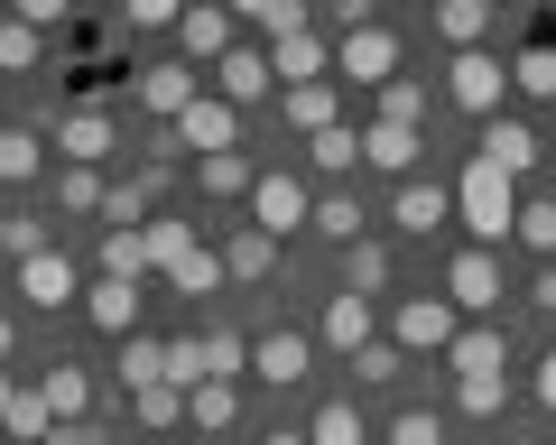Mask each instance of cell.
Segmentation results:
<instances>
[{"instance_id": "obj_1", "label": "cell", "mask_w": 556, "mask_h": 445, "mask_svg": "<svg viewBox=\"0 0 556 445\" xmlns=\"http://www.w3.org/2000/svg\"><path fill=\"white\" fill-rule=\"evenodd\" d=\"M455 214H464V232H473L482 251H501V242L519 232V177H501L492 158H473V167L455 177Z\"/></svg>"}, {"instance_id": "obj_2", "label": "cell", "mask_w": 556, "mask_h": 445, "mask_svg": "<svg viewBox=\"0 0 556 445\" xmlns=\"http://www.w3.org/2000/svg\"><path fill=\"white\" fill-rule=\"evenodd\" d=\"M399 75V38H390V28H343V38H334V84H371V93H380V84H390Z\"/></svg>"}, {"instance_id": "obj_3", "label": "cell", "mask_w": 556, "mask_h": 445, "mask_svg": "<svg viewBox=\"0 0 556 445\" xmlns=\"http://www.w3.org/2000/svg\"><path fill=\"white\" fill-rule=\"evenodd\" d=\"M306 214H316V195H306V177H288V167H260V186H251V223L260 232H306Z\"/></svg>"}, {"instance_id": "obj_4", "label": "cell", "mask_w": 556, "mask_h": 445, "mask_svg": "<svg viewBox=\"0 0 556 445\" xmlns=\"http://www.w3.org/2000/svg\"><path fill=\"white\" fill-rule=\"evenodd\" d=\"M167 140H177V149H195V158H214V149H241V112H232L223 93H195V102L177 112V122H167Z\"/></svg>"}, {"instance_id": "obj_5", "label": "cell", "mask_w": 556, "mask_h": 445, "mask_svg": "<svg viewBox=\"0 0 556 445\" xmlns=\"http://www.w3.org/2000/svg\"><path fill=\"white\" fill-rule=\"evenodd\" d=\"M455 334H464V325H455V297H408V306L390 316V344H399V353H445Z\"/></svg>"}, {"instance_id": "obj_6", "label": "cell", "mask_w": 556, "mask_h": 445, "mask_svg": "<svg viewBox=\"0 0 556 445\" xmlns=\"http://www.w3.org/2000/svg\"><path fill=\"white\" fill-rule=\"evenodd\" d=\"M445 93H455L464 112H482V122H492V112H501V93H510V65H501V56H482V47H464V56L445 65Z\"/></svg>"}, {"instance_id": "obj_7", "label": "cell", "mask_w": 556, "mask_h": 445, "mask_svg": "<svg viewBox=\"0 0 556 445\" xmlns=\"http://www.w3.org/2000/svg\"><path fill=\"white\" fill-rule=\"evenodd\" d=\"M20 297L56 316V306H84V279H75V260L47 242V251H28V260H20Z\"/></svg>"}, {"instance_id": "obj_8", "label": "cell", "mask_w": 556, "mask_h": 445, "mask_svg": "<svg viewBox=\"0 0 556 445\" xmlns=\"http://www.w3.org/2000/svg\"><path fill=\"white\" fill-rule=\"evenodd\" d=\"M445 297L464 306V316H492L501 306V251H455V269H445Z\"/></svg>"}, {"instance_id": "obj_9", "label": "cell", "mask_w": 556, "mask_h": 445, "mask_svg": "<svg viewBox=\"0 0 556 445\" xmlns=\"http://www.w3.org/2000/svg\"><path fill=\"white\" fill-rule=\"evenodd\" d=\"M445 214H455V186H437V177H399V195H390V223L399 232H445Z\"/></svg>"}, {"instance_id": "obj_10", "label": "cell", "mask_w": 556, "mask_h": 445, "mask_svg": "<svg viewBox=\"0 0 556 445\" xmlns=\"http://www.w3.org/2000/svg\"><path fill=\"white\" fill-rule=\"evenodd\" d=\"M56 149H65V167H102L121 149V130H112L102 102H84V112H65V122H56Z\"/></svg>"}, {"instance_id": "obj_11", "label": "cell", "mask_w": 556, "mask_h": 445, "mask_svg": "<svg viewBox=\"0 0 556 445\" xmlns=\"http://www.w3.org/2000/svg\"><path fill=\"white\" fill-rule=\"evenodd\" d=\"M269 75H288V84H334V38H316V28L269 38Z\"/></svg>"}, {"instance_id": "obj_12", "label": "cell", "mask_w": 556, "mask_h": 445, "mask_svg": "<svg viewBox=\"0 0 556 445\" xmlns=\"http://www.w3.org/2000/svg\"><path fill=\"white\" fill-rule=\"evenodd\" d=\"M269 84H278V75H269V47H232V56L214 65V93L232 102V112H251V102H269Z\"/></svg>"}, {"instance_id": "obj_13", "label": "cell", "mask_w": 556, "mask_h": 445, "mask_svg": "<svg viewBox=\"0 0 556 445\" xmlns=\"http://www.w3.org/2000/svg\"><path fill=\"white\" fill-rule=\"evenodd\" d=\"M130 93H139V112H159V122H177L186 102L204 93V75H195V65H149V75H130Z\"/></svg>"}, {"instance_id": "obj_14", "label": "cell", "mask_w": 556, "mask_h": 445, "mask_svg": "<svg viewBox=\"0 0 556 445\" xmlns=\"http://www.w3.org/2000/svg\"><path fill=\"white\" fill-rule=\"evenodd\" d=\"M177 38H186V56H195V65H223V56H232V10H223V0H186Z\"/></svg>"}, {"instance_id": "obj_15", "label": "cell", "mask_w": 556, "mask_h": 445, "mask_svg": "<svg viewBox=\"0 0 556 445\" xmlns=\"http://www.w3.org/2000/svg\"><path fill=\"white\" fill-rule=\"evenodd\" d=\"M306 363H316V344H306V334H288V325L251 344V371H260L269 390H298V381H306Z\"/></svg>"}, {"instance_id": "obj_16", "label": "cell", "mask_w": 556, "mask_h": 445, "mask_svg": "<svg viewBox=\"0 0 556 445\" xmlns=\"http://www.w3.org/2000/svg\"><path fill=\"white\" fill-rule=\"evenodd\" d=\"M362 158H371L380 177H417V158H427V130H399V122H371V130H362Z\"/></svg>"}, {"instance_id": "obj_17", "label": "cell", "mask_w": 556, "mask_h": 445, "mask_svg": "<svg viewBox=\"0 0 556 445\" xmlns=\"http://www.w3.org/2000/svg\"><path fill=\"white\" fill-rule=\"evenodd\" d=\"M482 158H492L501 177H529V167H538V130L510 122V112H492V122H482Z\"/></svg>"}, {"instance_id": "obj_18", "label": "cell", "mask_w": 556, "mask_h": 445, "mask_svg": "<svg viewBox=\"0 0 556 445\" xmlns=\"http://www.w3.org/2000/svg\"><path fill=\"white\" fill-rule=\"evenodd\" d=\"M139 306H149L139 279H93V288H84V316H93L102 334H139Z\"/></svg>"}, {"instance_id": "obj_19", "label": "cell", "mask_w": 556, "mask_h": 445, "mask_svg": "<svg viewBox=\"0 0 556 445\" xmlns=\"http://www.w3.org/2000/svg\"><path fill=\"white\" fill-rule=\"evenodd\" d=\"M278 122L316 140V130H334V122H343V93H334V84H288V93H278Z\"/></svg>"}, {"instance_id": "obj_20", "label": "cell", "mask_w": 556, "mask_h": 445, "mask_svg": "<svg viewBox=\"0 0 556 445\" xmlns=\"http://www.w3.org/2000/svg\"><path fill=\"white\" fill-rule=\"evenodd\" d=\"M445 363H455V381L464 371H510V334L501 325H464L455 344H445Z\"/></svg>"}, {"instance_id": "obj_21", "label": "cell", "mask_w": 556, "mask_h": 445, "mask_svg": "<svg viewBox=\"0 0 556 445\" xmlns=\"http://www.w3.org/2000/svg\"><path fill=\"white\" fill-rule=\"evenodd\" d=\"M325 344H334V353H362V344H371V297L334 288V297H325Z\"/></svg>"}, {"instance_id": "obj_22", "label": "cell", "mask_w": 556, "mask_h": 445, "mask_svg": "<svg viewBox=\"0 0 556 445\" xmlns=\"http://www.w3.org/2000/svg\"><path fill=\"white\" fill-rule=\"evenodd\" d=\"M232 418H241V390L232 381H195V390H186V427H195V436H223Z\"/></svg>"}, {"instance_id": "obj_23", "label": "cell", "mask_w": 556, "mask_h": 445, "mask_svg": "<svg viewBox=\"0 0 556 445\" xmlns=\"http://www.w3.org/2000/svg\"><path fill=\"white\" fill-rule=\"evenodd\" d=\"M306 167H316V177H353V167H362V130L353 122L316 130V140H306Z\"/></svg>"}, {"instance_id": "obj_24", "label": "cell", "mask_w": 556, "mask_h": 445, "mask_svg": "<svg viewBox=\"0 0 556 445\" xmlns=\"http://www.w3.org/2000/svg\"><path fill=\"white\" fill-rule=\"evenodd\" d=\"M139 251H149V269H177L186 251H195V223H177V214H149V223H139Z\"/></svg>"}, {"instance_id": "obj_25", "label": "cell", "mask_w": 556, "mask_h": 445, "mask_svg": "<svg viewBox=\"0 0 556 445\" xmlns=\"http://www.w3.org/2000/svg\"><path fill=\"white\" fill-rule=\"evenodd\" d=\"M269 260H278V242L260 232V223H241L232 242H223V279H269Z\"/></svg>"}, {"instance_id": "obj_26", "label": "cell", "mask_w": 556, "mask_h": 445, "mask_svg": "<svg viewBox=\"0 0 556 445\" xmlns=\"http://www.w3.org/2000/svg\"><path fill=\"white\" fill-rule=\"evenodd\" d=\"M121 390H149V381H167V344L159 334H121Z\"/></svg>"}, {"instance_id": "obj_27", "label": "cell", "mask_w": 556, "mask_h": 445, "mask_svg": "<svg viewBox=\"0 0 556 445\" xmlns=\"http://www.w3.org/2000/svg\"><path fill=\"white\" fill-rule=\"evenodd\" d=\"M482 28H492V0H437V38L455 47V56L482 47Z\"/></svg>"}, {"instance_id": "obj_28", "label": "cell", "mask_w": 556, "mask_h": 445, "mask_svg": "<svg viewBox=\"0 0 556 445\" xmlns=\"http://www.w3.org/2000/svg\"><path fill=\"white\" fill-rule=\"evenodd\" d=\"M306 445H371V427H362L353 399H325L316 418H306Z\"/></svg>"}, {"instance_id": "obj_29", "label": "cell", "mask_w": 556, "mask_h": 445, "mask_svg": "<svg viewBox=\"0 0 556 445\" xmlns=\"http://www.w3.org/2000/svg\"><path fill=\"white\" fill-rule=\"evenodd\" d=\"M510 84H519V93H529V102H556V38L519 47V56H510Z\"/></svg>"}, {"instance_id": "obj_30", "label": "cell", "mask_w": 556, "mask_h": 445, "mask_svg": "<svg viewBox=\"0 0 556 445\" xmlns=\"http://www.w3.org/2000/svg\"><path fill=\"white\" fill-rule=\"evenodd\" d=\"M38 167H47V140H38V130H20V122H10V130H0V186H28Z\"/></svg>"}, {"instance_id": "obj_31", "label": "cell", "mask_w": 556, "mask_h": 445, "mask_svg": "<svg viewBox=\"0 0 556 445\" xmlns=\"http://www.w3.org/2000/svg\"><path fill=\"white\" fill-rule=\"evenodd\" d=\"M455 408H464V418H501V408H510V371H464Z\"/></svg>"}, {"instance_id": "obj_32", "label": "cell", "mask_w": 556, "mask_h": 445, "mask_svg": "<svg viewBox=\"0 0 556 445\" xmlns=\"http://www.w3.org/2000/svg\"><path fill=\"white\" fill-rule=\"evenodd\" d=\"M195 177H204V195H251L260 167L241 158V149H214V158H195Z\"/></svg>"}, {"instance_id": "obj_33", "label": "cell", "mask_w": 556, "mask_h": 445, "mask_svg": "<svg viewBox=\"0 0 556 445\" xmlns=\"http://www.w3.org/2000/svg\"><path fill=\"white\" fill-rule=\"evenodd\" d=\"M343 288H353V297H380V288H390V251L380 242H343Z\"/></svg>"}, {"instance_id": "obj_34", "label": "cell", "mask_w": 556, "mask_h": 445, "mask_svg": "<svg viewBox=\"0 0 556 445\" xmlns=\"http://www.w3.org/2000/svg\"><path fill=\"white\" fill-rule=\"evenodd\" d=\"M38 399L56 408V418H84V408H93V371H75V363H56V371H47V381H38Z\"/></svg>"}, {"instance_id": "obj_35", "label": "cell", "mask_w": 556, "mask_h": 445, "mask_svg": "<svg viewBox=\"0 0 556 445\" xmlns=\"http://www.w3.org/2000/svg\"><path fill=\"white\" fill-rule=\"evenodd\" d=\"M159 279L177 288V297H214V288H223V251H204V242H195L177 269H159Z\"/></svg>"}, {"instance_id": "obj_36", "label": "cell", "mask_w": 556, "mask_h": 445, "mask_svg": "<svg viewBox=\"0 0 556 445\" xmlns=\"http://www.w3.org/2000/svg\"><path fill=\"white\" fill-rule=\"evenodd\" d=\"M371 122H399V130H427V84L390 75V84H380V112H371Z\"/></svg>"}, {"instance_id": "obj_37", "label": "cell", "mask_w": 556, "mask_h": 445, "mask_svg": "<svg viewBox=\"0 0 556 445\" xmlns=\"http://www.w3.org/2000/svg\"><path fill=\"white\" fill-rule=\"evenodd\" d=\"M232 371H251V334L214 325V334H204V381H232Z\"/></svg>"}, {"instance_id": "obj_38", "label": "cell", "mask_w": 556, "mask_h": 445, "mask_svg": "<svg viewBox=\"0 0 556 445\" xmlns=\"http://www.w3.org/2000/svg\"><path fill=\"white\" fill-rule=\"evenodd\" d=\"M306 232H325V242H362V204H353V195H316Z\"/></svg>"}, {"instance_id": "obj_39", "label": "cell", "mask_w": 556, "mask_h": 445, "mask_svg": "<svg viewBox=\"0 0 556 445\" xmlns=\"http://www.w3.org/2000/svg\"><path fill=\"white\" fill-rule=\"evenodd\" d=\"M38 56H47V38H38V28H28V20H0V75H28Z\"/></svg>"}, {"instance_id": "obj_40", "label": "cell", "mask_w": 556, "mask_h": 445, "mask_svg": "<svg viewBox=\"0 0 556 445\" xmlns=\"http://www.w3.org/2000/svg\"><path fill=\"white\" fill-rule=\"evenodd\" d=\"M130 408H139V427H177L186 418V390L177 381H149V390H130Z\"/></svg>"}, {"instance_id": "obj_41", "label": "cell", "mask_w": 556, "mask_h": 445, "mask_svg": "<svg viewBox=\"0 0 556 445\" xmlns=\"http://www.w3.org/2000/svg\"><path fill=\"white\" fill-rule=\"evenodd\" d=\"M0 427H10V436H20V445H47V427H56V408H47L38 390H20V399H10V418H0Z\"/></svg>"}, {"instance_id": "obj_42", "label": "cell", "mask_w": 556, "mask_h": 445, "mask_svg": "<svg viewBox=\"0 0 556 445\" xmlns=\"http://www.w3.org/2000/svg\"><path fill=\"white\" fill-rule=\"evenodd\" d=\"M399 363H408V353H399V344H380V334H371V344L353 353V381H362V390H390V381H399Z\"/></svg>"}, {"instance_id": "obj_43", "label": "cell", "mask_w": 556, "mask_h": 445, "mask_svg": "<svg viewBox=\"0 0 556 445\" xmlns=\"http://www.w3.org/2000/svg\"><path fill=\"white\" fill-rule=\"evenodd\" d=\"M102 279H149V251H139V232H102Z\"/></svg>"}, {"instance_id": "obj_44", "label": "cell", "mask_w": 556, "mask_h": 445, "mask_svg": "<svg viewBox=\"0 0 556 445\" xmlns=\"http://www.w3.org/2000/svg\"><path fill=\"white\" fill-rule=\"evenodd\" d=\"M102 195H112V186H102L93 167H65V177H56V204H65V214H102Z\"/></svg>"}, {"instance_id": "obj_45", "label": "cell", "mask_w": 556, "mask_h": 445, "mask_svg": "<svg viewBox=\"0 0 556 445\" xmlns=\"http://www.w3.org/2000/svg\"><path fill=\"white\" fill-rule=\"evenodd\" d=\"M139 223H149V195H139V177H130V186L102 195V232H139Z\"/></svg>"}, {"instance_id": "obj_46", "label": "cell", "mask_w": 556, "mask_h": 445, "mask_svg": "<svg viewBox=\"0 0 556 445\" xmlns=\"http://www.w3.org/2000/svg\"><path fill=\"white\" fill-rule=\"evenodd\" d=\"M167 381H177V390L204 381V334H177V344H167Z\"/></svg>"}, {"instance_id": "obj_47", "label": "cell", "mask_w": 556, "mask_h": 445, "mask_svg": "<svg viewBox=\"0 0 556 445\" xmlns=\"http://www.w3.org/2000/svg\"><path fill=\"white\" fill-rule=\"evenodd\" d=\"M519 242L556 260V204H519Z\"/></svg>"}, {"instance_id": "obj_48", "label": "cell", "mask_w": 556, "mask_h": 445, "mask_svg": "<svg viewBox=\"0 0 556 445\" xmlns=\"http://www.w3.org/2000/svg\"><path fill=\"white\" fill-rule=\"evenodd\" d=\"M390 445H445V418L437 408H408V418L390 427Z\"/></svg>"}, {"instance_id": "obj_49", "label": "cell", "mask_w": 556, "mask_h": 445, "mask_svg": "<svg viewBox=\"0 0 556 445\" xmlns=\"http://www.w3.org/2000/svg\"><path fill=\"white\" fill-rule=\"evenodd\" d=\"M130 10V28H177L186 20V0H121Z\"/></svg>"}, {"instance_id": "obj_50", "label": "cell", "mask_w": 556, "mask_h": 445, "mask_svg": "<svg viewBox=\"0 0 556 445\" xmlns=\"http://www.w3.org/2000/svg\"><path fill=\"white\" fill-rule=\"evenodd\" d=\"M65 10H75V0H10V20H28V28H38V38H47V28L65 20Z\"/></svg>"}, {"instance_id": "obj_51", "label": "cell", "mask_w": 556, "mask_h": 445, "mask_svg": "<svg viewBox=\"0 0 556 445\" xmlns=\"http://www.w3.org/2000/svg\"><path fill=\"white\" fill-rule=\"evenodd\" d=\"M47 445H112V436H102L93 418H56V427H47Z\"/></svg>"}, {"instance_id": "obj_52", "label": "cell", "mask_w": 556, "mask_h": 445, "mask_svg": "<svg viewBox=\"0 0 556 445\" xmlns=\"http://www.w3.org/2000/svg\"><path fill=\"white\" fill-rule=\"evenodd\" d=\"M0 251H10V260H28V251H47V223H20V214H10V242H0Z\"/></svg>"}, {"instance_id": "obj_53", "label": "cell", "mask_w": 556, "mask_h": 445, "mask_svg": "<svg viewBox=\"0 0 556 445\" xmlns=\"http://www.w3.org/2000/svg\"><path fill=\"white\" fill-rule=\"evenodd\" d=\"M371 10H380V0H334V20H343V28H371Z\"/></svg>"}, {"instance_id": "obj_54", "label": "cell", "mask_w": 556, "mask_h": 445, "mask_svg": "<svg viewBox=\"0 0 556 445\" xmlns=\"http://www.w3.org/2000/svg\"><path fill=\"white\" fill-rule=\"evenodd\" d=\"M529 306H538V316H556V269H538V288H529Z\"/></svg>"}, {"instance_id": "obj_55", "label": "cell", "mask_w": 556, "mask_h": 445, "mask_svg": "<svg viewBox=\"0 0 556 445\" xmlns=\"http://www.w3.org/2000/svg\"><path fill=\"white\" fill-rule=\"evenodd\" d=\"M529 390H538V408H556V353L538 363V381H529Z\"/></svg>"}, {"instance_id": "obj_56", "label": "cell", "mask_w": 556, "mask_h": 445, "mask_svg": "<svg viewBox=\"0 0 556 445\" xmlns=\"http://www.w3.org/2000/svg\"><path fill=\"white\" fill-rule=\"evenodd\" d=\"M260 445H306V427H269V436H260Z\"/></svg>"}, {"instance_id": "obj_57", "label": "cell", "mask_w": 556, "mask_h": 445, "mask_svg": "<svg viewBox=\"0 0 556 445\" xmlns=\"http://www.w3.org/2000/svg\"><path fill=\"white\" fill-rule=\"evenodd\" d=\"M10 399H20V381H10V371H0V418H10Z\"/></svg>"}, {"instance_id": "obj_58", "label": "cell", "mask_w": 556, "mask_h": 445, "mask_svg": "<svg viewBox=\"0 0 556 445\" xmlns=\"http://www.w3.org/2000/svg\"><path fill=\"white\" fill-rule=\"evenodd\" d=\"M10 344H20V334H10V316H0V363H10Z\"/></svg>"}, {"instance_id": "obj_59", "label": "cell", "mask_w": 556, "mask_h": 445, "mask_svg": "<svg viewBox=\"0 0 556 445\" xmlns=\"http://www.w3.org/2000/svg\"><path fill=\"white\" fill-rule=\"evenodd\" d=\"M0 242H10V214H0Z\"/></svg>"}]
</instances>
